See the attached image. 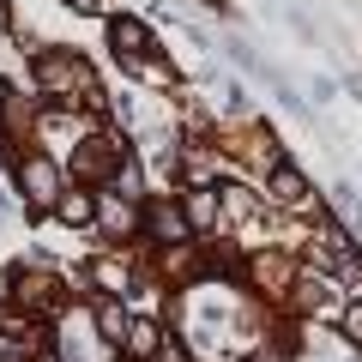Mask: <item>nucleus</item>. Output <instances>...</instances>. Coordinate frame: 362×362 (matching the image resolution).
Returning <instances> with one entry per match:
<instances>
[{
	"instance_id": "nucleus-12",
	"label": "nucleus",
	"mask_w": 362,
	"mask_h": 362,
	"mask_svg": "<svg viewBox=\"0 0 362 362\" xmlns=\"http://www.w3.org/2000/svg\"><path fill=\"white\" fill-rule=\"evenodd\" d=\"M49 218H61L66 230H85V223H97V187H85V181H66Z\"/></svg>"
},
{
	"instance_id": "nucleus-14",
	"label": "nucleus",
	"mask_w": 362,
	"mask_h": 362,
	"mask_svg": "<svg viewBox=\"0 0 362 362\" xmlns=\"http://www.w3.org/2000/svg\"><path fill=\"white\" fill-rule=\"evenodd\" d=\"M163 320H157V314H133V326H127V344H121V350H127V356L133 362H157V344H163Z\"/></svg>"
},
{
	"instance_id": "nucleus-10",
	"label": "nucleus",
	"mask_w": 362,
	"mask_h": 362,
	"mask_svg": "<svg viewBox=\"0 0 362 362\" xmlns=\"http://www.w3.org/2000/svg\"><path fill=\"white\" fill-rule=\"evenodd\" d=\"M0 344L37 356L42 350V314H25L18 302H0Z\"/></svg>"
},
{
	"instance_id": "nucleus-8",
	"label": "nucleus",
	"mask_w": 362,
	"mask_h": 362,
	"mask_svg": "<svg viewBox=\"0 0 362 362\" xmlns=\"http://www.w3.org/2000/svg\"><path fill=\"white\" fill-rule=\"evenodd\" d=\"M181 218H187V230L199 235H223V199H218V181L211 187H187L181 194Z\"/></svg>"
},
{
	"instance_id": "nucleus-5",
	"label": "nucleus",
	"mask_w": 362,
	"mask_h": 362,
	"mask_svg": "<svg viewBox=\"0 0 362 362\" xmlns=\"http://www.w3.org/2000/svg\"><path fill=\"white\" fill-rule=\"evenodd\" d=\"M6 302H18L25 314H54L61 308V284H54L49 266H18L6 278Z\"/></svg>"
},
{
	"instance_id": "nucleus-19",
	"label": "nucleus",
	"mask_w": 362,
	"mask_h": 362,
	"mask_svg": "<svg viewBox=\"0 0 362 362\" xmlns=\"http://www.w3.org/2000/svg\"><path fill=\"white\" fill-rule=\"evenodd\" d=\"M332 278H344V290H350V302H362V254H350V259H338V272Z\"/></svg>"
},
{
	"instance_id": "nucleus-21",
	"label": "nucleus",
	"mask_w": 362,
	"mask_h": 362,
	"mask_svg": "<svg viewBox=\"0 0 362 362\" xmlns=\"http://www.w3.org/2000/svg\"><path fill=\"white\" fill-rule=\"evenodd\" d=\"M66 6H73V13H97V6H103V0H66Z\"/></svg>"
},
{
	"instance_id": "nucleus-17",
	"label": "nucleus",
	"mask_w": 362,
	"mask_h": 362,
	"mask_svg": "<svg viewBox=\"0 0 362 362\" xmlns=\"http://www.w3.org/2000/svg\"><path fill=\"white\" fill-rule=\"evenodd\" d=\"M103 187H115L121 199H133V206H145V169L133 163V157H121V163H115V175H109Z\"/></svg>"
},
{
	"instance_id": "nucleus-11",
	"label": "nucleus",
	"mask_w": 362,
	"mask_h": 362,
	"mask_svg": "<svg viewBox=\"0 0 362 362\" xmlns=\"http://www.w3.org/2000/svg\"><path fill=\"white\" fill-rule=\"evenodd\" d=\"M90 326H97V338H103L109 350H121L127 344V326H133L127 296H90Z\"/></svg>"
},
{
	"instance_id": "nucleus-2",
	"label": "nucleus",
	"mask_w": 362,
	"mask_h": 362,
	"mask_svg": "<svg viewBox=\"0 0 362 362\" xmlns=\"http://www.w3.org/2000/svg\"><path fill=\"white\" fill-rule=\"evenodd\" d=\"M13 181H18V199H25L30 211H54V199H61V187H66V169L54 163L49 151H18L13 157Z\"/></svg>"
},
{
	"instance_id": "nucleus-18",
	"label": "nucleus",
	"mask_w": 362,
	"mask_h": 362,
	"mask_svg": "<svg viewBox=\"0 0 362 362\" xmlns=\"http://www.w3.org/2000/svg\"><path fill=\"white\" fill-rule=\"evenodd\" d=\"M332 320H338V332H344V344H356V350H362V302H344Z\"/></svg>"
},
{
	"instance_id": "nucleus-15",
	"label": "nucleus",
	"mask_w": 362,
	"mask_h": 362,
	"mask_svg": "<svg viewBox=\"0 0 362 362\" xmlns=\"http://www.w3.org/2000/svg\"><path fill=\"white\" fill-rule=\"evenodd\" d=\"M121 73H127L133 85H157V90L175 85V66H169L157 49H151V54H127V61H121Z\"/></svg>"
},
{
	"instance_id": "nucleus-7",
	"label": "nucleus",
	"mask_w": 362,
	"mask_h": 362,
	"mask_svg": "<svg viewBox=\"0 0 362 362\" xmlns=\"http://www.w3.org/2000/svg\"><path fill=\"white\" fill-rule=\"evenodd\" d=\"M247 284H254L266 302H290V284H296V266H290L284 254H254V259H247Z\"/></svg>"
},
{
	"instance_id": "nucleus-22",
	"label": "nucleus",
	"mask_w": 362,
	"mask_h": 362,
	"mask_svg": "<svg viewBox=\"0 0 362 362\" xmlns=\"http://www.w3.org/2000/svg\"><path fill=\"white\" fill-rule=\"evenodd\" d=\"M25 362H61V356H49V350H37V356H25Z\"/></svg>"
},
{
	"instance_id": "nucleus-3",
	"label": "nucleus",
	"mask_w": 362,
	"mask_h": 362,
	"mask_svg": "<svg viewBox=\"0 0 362 362\" xmlns=\"http://www.w3.org/2000/svg\"><path fill=\"white\" fill-rule=\"evenodd\" d=\"M121 157H127L121 133H109V127L85 133V139L73 145V181H85V187H103V181L115 175V163H121Z\"/></svg>"
},
{
	"instance_id": "nucleus-13",
	"label": "nucleus",
	"mask_w": 362,
	"mask_h": 362,
	"mask_svg": "<svg viewBox=\"0 0 362 362\" xmlns=\"http://www.w3.org/2000/svg\"><path fill=\"white\" fill-rule=\"evenodd\" d=\"M109 49L127 61V54H151L157 49V30L145 25V18H133V13H121V18H109Z\"/></svg>"
},
{
	"instance_id": "nucleus-16",
	"label": "nucleus",
	"mask_w": 362,
	"mask_h": 362,
	"mask_svg": "<svg viewBox=\"0 0 362 362\" xmlns=\"http://www.w3.org/2000/svg\"><path fill=\"white\" fill-rule=\"evenodd\" d=\"M218 199H223V230H242L259 211V199L247 194V187H235V181H218Z\"/></svg>"
},
{
	"instance_id": "nucleus-1",
	"label": "nucleus",
	"mask_w": 362,
	"mask_h": 362,
	"mask_svg": "<svg viewBox=\"0 0 362 362\" xmlns=\"http://www.w3.org/2000/svg\"><path fill=\"white\" fill-rule=\"evenodd\" d=\"M37 90L54 103H78V109H103V90L90 78V61L73 49H42L37 54Z\"/></svg>"
},
{
	"instance_id": "nucleus-20",
	"label": "nucleus",
	"mask_w": 362,
	"mask_h": 362,
	"mask_svg": "<svg viewBox=\"0 0 362 362\" xmlns=\"http://www.w3.org/2000/svg\"><path fill=\"white\" fill-rule=\"evenodd\" d=\"M223 115H247V90L242 85H223Z\"/></svg>"
},
{
	"instance_id": "nucleus-6",
	"label": "nucleus",
	"mask_w": 362,
	"mask_h": 362,
	"mask_svg": "<svg viewBox=\"0 0 362 362\" xmlns=\"http://www.w3.org/2000/svg\"><path fill=\"white\" fill-rule=\"evenodd\" d=\"M266 194H272V206H284V211H296V218H314V223H320V194L302 181L296 163L266 169Z\"/></svg>"
},
{
	"instance_id": "nucleus-4",
	"label": "nucleus",
	"mask_w": 362,
	"mask_h": 362,
	"mask_svg": "<svg viewBox=\"0 0 362 362\" xmlns=\"http://www.w3.org/2000/svg\"><path fill=\"white\" fill-rule=\"evenodd\" d=\"M139 235L151 247H169V254L187 247L194 230H187V218H181V199H145V206H139Z\"/></svg>"
},
{
	"instance_id": "nucleus-9",
	"label": "nucleus",
	"mask_w": 362,
	"mask_h": 362,
	"mask_svg": "<svg viewBox=\"0 0 362 362\" xmlns=\"http://www.w3.org/2000/svg\"><path fill=\"white\" fill-rule=\"evenodd\" d=\"M97 230H103L109 242H133V235H139V206L121 199L115 187H97Z\"/></svg>"
},
{
	"instance_id": "nucleus-23",
	"label": "nucleus",
	"mask_w": 362,
	"mask_h": 362,
	"mask_svg": "<svg viewBox=\"0 0 362 362\" xmlns=\"http://www.w3.org/2000/svg\"><path fill=\"white\" fill-rule=\"evenodd\" d=\"M0 218H6V194H0Z\"/></svg>"
}]
</instances>
